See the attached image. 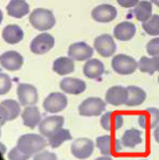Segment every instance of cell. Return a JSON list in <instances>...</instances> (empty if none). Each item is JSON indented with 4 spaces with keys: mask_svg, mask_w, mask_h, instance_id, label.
Instances as JSON below:
<instances>
[{
    "mask_svg": "<svg viewBox=\"0 0 159 160\" xmlns=\"http://www.w3.org/2000/svg\"><path fill=\"white\" fill-rule=\"evenodd\" d=\"M17 146L21 152L27 156H35L39 152L44 151L47 146V140L44 138L42 134L28 133L23 134L18 139Z\"/></svg>",
    "mask_w": 159,
    "mask_h": 160,
    "instance_id": "1",
    "label": "cell"
},
{
    "mask_svg": "<svg viewBox=\"0 0 159 160\" xmlns=\"http://www.w3.org/2000/svg\"><path fill=\"white\" fill-rule=\"evenodd\" d=\"M29 22L35 29L46 32L55 26V17L52 11L46 8H36L29 14Z\"/></svg>",
    "mask_w": 159,
    "mask_h": 160,
    "instance_id": "2",
    "label": "cell"
},
{
    "mask_svg": "<svg viewBox=\"0 0 159 160\" xmlns=\"http://www.w3.org/2000/svg\"><path fill=\"white\" fill-rule=\"evenodd\" d=\"M111 67L119 75H130L138 68V62L133 58L124 54H118L114 56L111 61Z\"/></svg>",
    "mask_w": 159,
    "mask_h": 160,
    "instance_id": "3",
    "label": "cell"
},
{
    "mask_svg": "<svg viewBox=\"0 0 159 160\" xmlns=\"http://www.w3.org/2000/svg\"><path fill=\"white\" fill-rule=\"evenodd\" d=\"M105 107L106 102H104L102 98L89 97L80 104L79 112L80 115L84 117H94L102 115V112H104L105 110Z\"/></svg>",
    "mask_w": 159,
    "mask_h": 160,
    "instance_id": "4",
    "label": "cell"
},
{
    "mask_svg": "<svg viewBox=\"0 0 159 160\" xmlns=\"http://www.w3.org/2000/svg\"><path fill=\"white\" fill-rule=\"evenodd\" d=\"M94 147H95V144L91 139H89V138H77L76 140L71 142V154L75 157L76 159L84 160L93 154Z\"/></svg>",
    "mask_w": 159,
    "mask_h": 160,
    "instance_id": "5",
    "label": "cell"
},
{
    "mask_svg": "<svg viewBox=\"0 0 159 160\" xmlns=\"http://www.w3.org/2000/svg\"><path fill=\"white\" fill-rule=\"evenodd\" d=\"M19 103L23 107H31L35 105L39 99L38 90L34 85L27 84V83H20L17 88Z\"/></svg>",
    "mask_w": 159,
    "mask_h": 160,
    "instance_id": "6",
    "label": "cell"
},
{
    "mask_svg": "<svg viewBox=\"0 0 159 160\" xmlns=\"http://www.w3.org/2000/svg\"><path fill=\"white\" fill-rule=\"evenodd\" d=\"M94 47L101 56L110 58L116 53V42L114 38L109 34H102L94 40Z\"/></svg>",
    "mask_w": 159,
    "mask_h": 160,
    "instance_id": "7",
    "label": "cell"
},
{
    "mask_svg": "<svg viewBox=\"0 0 159 160\" xmlns=\"http://www.w3.org/2000/svg\"><path fill=\"white\" fill-rule=\"evenodd\" d=\"M96 146L102 153V156L110 157L121 151L122 142L118 139L111 137L109 134H105V136H101L96 139Z\"/></svg>",
    "mask_w": 159,
    "mask_h": 160,
    "instance_id": "8",
    "label": "cell"
},
{
    "mask_svg": "<svg viewBox=\"0 0 159 160\" xmlns=\"http://www.w3.org/2000/svg\"><path fill=\"white\" fill-rule=\"evenodd\" d=\"M68 105V99L64 93L52 92L44 101V109L50 113H58L64 110Z\"/></svg>",
    "mask_w": 159,
    "mask_h": 160,
    "instance_id": "9",
    "label": "cell"
},
{
    "mask_svg": "<svg viewBox=\"0 0 159 160\" xmlns=\"http://www.w3.org/2000/svg\"><path fill=\"white\" fill-rule=\"evenodd\" d=\"M54 43H55V40L53 35H50L48 33H41L32 40L31 52L36 55H42V54L48 53L54 47Z\"/></svg>",
    "mask_w": 159,
    "mask_h": 160,
    "instance_id": "10",
    "label": "cell"
},
{
    "mask_svg": "<svg viewBox=\"0 0 159 160\" xmlns=\"http://www.w3.org/2000/svg\"><path fill=\"white\" fill-rule=\"evenodd\" d=\"M64 124V118L62 116L53 115L46 117L39 125L40 133L44 137L49 138L53 133H55L58 130L62 129V126Z\"/></svg>",
    "mask_w": 159,
    "mask_h": 160,
    "instance_id": "11",
    "label": "cell"
},
{
    "mask_svg": "<svg viewBox=\"0 0 159 160\" xmlns=\"http://www.w3.org/2000/svg\"><path fill=\"white\" fill-rule=\"evenodd\" d=\"M20 103L14 99H4L0 104V123L4 125L8 120L15 119L20 115Z\"/></svg>",
    "mask_w": 159,
    "mask_h": 160,
    "instance_id": "12",
    "label": "cell"
},
{
    "mask_svg": "<svg viewBox=\"0 0 159 160\" xmlns=\"http://www.w3.org/2000/svg\"><path fill=\"white\" fill-rule=\"evenodd\" d=\"M91 17L95 21L102 23L111 22L117 17V9L109 4H102L96 6L91 11Z\"/></svg>",
    "mask_w": 159,
    "mask_h": 160,
    "instance_id": "13",
    "label": "cell"
},
{
    "mask_svg": "<svg viewBox=\"0 0 159 160\" xmlns=\"http://www.w3.org/2000/svg\"><path fill=\"white\" fill-rule=\"evenodd\" d=\"M94 49L85 42H75L68 49V56L74 61H88L91 58Z\"/></svg>",
    "mask_w": 159,
    "mask_h": 160,
    "instance_id": "14",
    "label": "cell"
},
{
    "mask_svg": "<svg viewBox=\"0 0 159 160\" xmlns=\"http://www.w3.org/2000/svg\"><path fill=\"white\" fill-rule=\"evenodd\" d=\"M0 63L1 67L6 69V70L17 71L22 67L23 64V58L22 55L18 52L14 50H9V52H5L1 58H0Z\"/></svg>",
    "mask_w": 159,
    "mask_h": 160,
    "instance_id": "15",
    "label": "cell"
},
{
    "mask_svg": "<svg viewBox=\"0 0 159 160\" xmlns=\"http://www.w3.org/2000/svg\"><path fill=\"white\" fill-rule=\"evenodd\" d=\"M126 99H128V90L122 85H114L109 88L105 93V102L114 107L125 104Z\"/></svg>",
    "mask_w": 159,
    "mask_h": 160,
    "instance_id": "16",
    "label": "cell"
},
{
    "mask_svg": "<svg viewBox=\"0 0 159 160\" xmlns=\"http://www.w3.org/2000/svg\"><path fill=\"white\" fill-rule=\"evenodd\" d=\"M100 122H101L102 129L109 131V132H112V131H116L123 126L124 118L118 112L109 111L105 112L104 115H102Z\"/></svg>",
    "mask_w": 159,
    "mask_h": 160,
    "instance_id": "17",
    "label": "cell"
},
{
    "mask_svg": "<svg viewBox=\"0 0 159 160\" xmlns=\"http://www.w3.org/2000/svg\"><path fill=\"white\" fill-rule=\"evenodd\" d=\"M60 88L63 92L70 93V95H80L87 89L85 82L80 78L74 77H64L60 82Z\"/></svg>",
    "mask_w": 159,
    "mask_h": 160,
    "instance_id": "18",
    "label": "cell"
},
{
    "mask_svg": "<svg viewBox=\"0 0 159 160\" xmlns=\"http://www.w3.org/2000/svg\"><path fill=\"white\" fill-rule=\"evenodd\" d=\"M138 124L141 129H156L159 125V109L147 108L145 113L138 117Z\"/></svg>",
    "mask_w": 159,
    "mask_h": 160,
    "instance_id": "19",
    "label": "cell"
},
{
    "mask_svg": "<svg viewBox=\"0 0 159 160\" xmlns=\"http://www.w3.org/2000/svg\"><path fill=\"white\" fill-rule=\"evenodd\" d=\"M22 123L25 126L29 128V129H35L38 125H40L41 120V113H40L39 109L35 105H31V107H26L25 110L21 112Z\"/></svg>",
    "mask_w": 159,
    "mask_h": 160,
    "instance_id": "20",
    "label": "cell"
},
{
    "mask_svg": "<svg viewBox=\"0 0 159 160\" xmlns=\"http://www.w3.org/2000/svg\"><path fill=\"white\" fill-rule=\"evenodd\" d=\"M6 11L9 17L20 19L29 13V5L26 0H11L6 6Z\"/></svg>",
    "mask_w": 159,
    "mask_h": 160,
    "instance_id": "21",
    "label": "cell"
},
{
    "mask_svg": "<svg viewBox=\"0 0 159 160\" xmlns=\"http://www.w3.org/2000/svg\"><path fill=\"white\" fill-rule=\"evenodd\" d=\"M105 70L104 64L97 58H90L83 66V74L90 80H97L100 78Z\"/></svg>",
    "mask_w": 159,
    "mask_h": 160,
    "instance_id": "22",
    "label": "cell"
},
{
    "mask_svg": "<svg viewBox=\"0 0 159 160\" xmlns=\"http://www.w3.org/2000/svg\"><path fill=\"white\" fill-rule=\"evenodd\" d=\"M136 34V26L130 21H123L118 23L114 29V36L119 41L131 40Z\"/></svg>",
    "mask_w": 159,
    "mask_h": 160,
    "instance_id": "23",
    "label": "cell"
},
{
    "mask_svg": "<svg viewBox=\"0 0 159 160\" xmlns=\"http://www.w3.org/2000/svg\"><path fill=\"white\" fill-rule=\"evenodd\" d=\"M3 39L9 45H17L23 39V31L18 25H8L3 29Z\"/></svg>",
    "mask_w": 159,
    "mask_h": 160,
    "instance_id": "24",
    "label": "cell"
},
{
    "mask_svg": "<svg viewBox=\"0 0 159 160\" xmlns=\"http://www.w3.org/2000/svg\"><path fill=\"white\" fill-rule=\"evenodd\" d=\"M143 134L141 131H138L136 129H129L122 136L121 142L124 147L126 148H135L138 145L143 144Z\"/></svg>",
    "mask_w": 159,
    "mask_h": 160,
    "instance_id": "25",
    "label": "cell"
},
{
    "mask_svg": "<svg viewBox=\"0 0 159 160\" xmlns=\"http://www.w3.org/2000/svg\"><path fill=\"white\" fill-rule=\"evenodd\" d=\"M126 90H128V99H126L125 105L131 108L138 107L144 103L146 98V92L141 88L136 87V85H129L126 87Z\"/></svg>",
    "mask_w": 159,
    "mask_h": 160,
    "instance_id": "26",
    "label": "cell"
},
{
    "mask_svg": "<svg viewBox=\"0 0 159 160\" xmlns=\"http://www.w3.org/2000/svg\"><path fill=\"white\" fill-rule=\"evenodd\" d=\"M53 70L58 75L64 76L68 74H71L75 70L74 66V60L69 56H62V58H56L53 63Z\"/></svg>",
    "mask_w": 159,
    "mask_h": 160,
    "instance_id": "27",
    "label": "cell"
},
{
    "mask_svg": "<svg viewBox=\"0 0 159 160\" xmlns=\"http://www.w3.org/2000/svg\"><path fill=\"white\" fill-rule=\"evenodd\" d=\"M133 15L141 22H145L153 15L152 14V2L150 0H141L136 7H133Z\"/></svg>",
    "mask_w": 159,
    "mask_h": 160,
    "instance_id": "28",
    "label": "cell"
},
{
    "mask_svg": "<svg viewBox=\"0 0 159 160\" xmlns=\"http://www.w3.org/2000/svg\"><path fill=\"white\" fill-rule=\"evenodd\" d=\"M138 69L150 75L159 71V56H141L138 61Z\"/></svg>",
    "mask_w": 159,
    "mask_h": 160,
    "instance_id": "29",
    "label": "cell"
},
{
    "mask_svg": "<svg viewBox=\"0 0 159 160\" xmlns=\"http://www.w3.org/2000/svg\"><path fill=\"white\" fill-rule=\"evenodd\" d=\"M68 140H71V133L69 132V130L60 129L48 138V144L50 145V147L56 148Z\"/></svg>",
    "mask_w": 159,
    "mask_h": 160,
    "instance_id": "30",
    "label": "cell"
},
{
    "mask_svg": "<svg viewBox=\"0 0 159 160\" xmlns=\"http://www.w3.org/2000/svg\"><path fill=\"white\" fill-rule=\"evenodd\" d=\"M143 29L146 34L152 36H159V15L153 14L147 21L143 22Z\"/></svg>",
    "mask_w": 159,
    "mask_h": 160,
    "instance_id": "31",
    "label": "cell"
},
{
    "mask_svg": "<svg viewBox=\"0 0 159 160\" xmlns=\"http://www.w3.org/2000/svg\"><path fill=\"white\" fill-rule=\"evenodd\" d=\"M12 88V81L9 78L8 75L6 74H1L0 75V93L5 95Z\"/></svg>",
    "mask_w": 159,
    "mask_h": 160,
    "instance_id": "32",
    "label": "cell"
},
{
    "mask_svg": "<svg viewBox=\"0 0 159 160\" xmlns=\"http://www.w3.org/2000/svg\"><path fill=\"white\" fill-rule=\"evenodd\" d=\"M146 52L150 56H159V38H155L147 42Z\"/></svg>",
    "mask_w": 159,
    "mask_h": 160,
    "instance_id": "33",
    "label": "cell"
},
{
    "mask_svg": "<svg viewBox=\"0 0 159 160\" xmlns=\"http://www.w3.org/2000/svg\"><path fill=\"white\" fill-rule=\"evenodd\" d=\"M28 159H31V156H27L23 152H21L18 148V146L12 148L8 153V160H28Z\"/></svg>",
    "mask_w": 159,
    "mask_h": 160,
    "instance_id": "34",
    "label": "cell"
},
{
    "mask_svg": "<svg viewBox=\"0 0 159 160\" xmlns=\"http://www.w3.org/2000/svg\"><path fill=\"white\" fill-rule=\"evenodd\" d=\"M33 160H58V157L53 152L41 151L33 157Z\"/></svg>",
    "mask_w": 159,
    "mask_h": 160,
    "instance_id": "35",
    "label": "cell"
},
{
    "mask_svg": "<svg viewBox=\"0 0 159 160\" xmlns=\"http://www.w3.org/2000/svg\"><path fill=\"white\" fill-rule=\"evenodd\" d=\"M141 0H117L119 6H122L124 8H132V7H136L137 4Z\"/></svg>",
    "mask_w": 159,
    "mask_h": 160,
    "instance_id": "36",
    "label": "cell"
},
{
    "mask_svg": "<svg viewBox=\"0 0 159 160\" xmlns=\"http://www.w3.org/2000/svg\"><path fill=\"white\" fill-rule=\"evenodd\" d=\"M153 136H155L156 142H157L159 144V125L155 129V131H153Z\"/></svg>",
    "mask_w": 159,
    "mask_h": 160,
    "instance_id": "37",
    "label": "cell"
},
{
    "mask_svg": "<svg viewBox=\"0 0 159 160\" xmlns=\"http://www.w3.org/2000/svg\"><path fill=\"white\" fill-rule=\"evenodd\" d=\"M95 160H112V159L108 156H103V157H100V158H97V159H95Z\"/></svg>",
    "mask_w": 159,
    "mask_h": 160,
    "instance_id": "38",
    "label": "cell"
},
{
    "mask_svg": "<svg viewBox=\"0 0 159 160\" xmlns=\"http://www.w3.org/2000/svg\"><path fill=\"white\" fill-rule=\"evenodd\" d=\"M150 1H151V2H152L153 5H156L157 7H159V0H150Z\"/></svg>",
    "mask_w": 159,
    "mask_h": 160,
    "instance_id": "39",
    "label": "cell"
},
{
    "mask_svg": "<svg viewBox=\"0 0 159 160\" xmlns=\"http://www.w3.org/2000/svg\"><path fill=\"white\" fill-rule=\"evenodd\" d=\"M158 82H159V76H158Z\"/></svg>",
    "mask_w": 159,
    "mask_h": 160,
    "instance_id": "40",
    "label": "cell"
}]
</instances>
